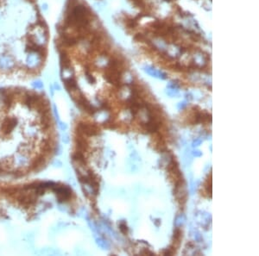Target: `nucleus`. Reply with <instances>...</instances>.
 <instances>
[{"instance_id": "1", "label": "nucleus", "mask_w": 259, "mask_h": 256, "mask_svg": "<svg viewBox=\"0 0 259 256\" xmlns=\"http://www.w3.org/2000/svg\"><path fill=\"white\" fill-rule=\"evenodd\" d=\"M55 145L48 101L33 92L0 89V174L38 171L50 160Z\"/></svg>"}, {"instance_id": "2", "label": "nucleus", "mask_w": 259, "mask_h": 256, "mask_svg": "<svg viewBox=\"0 0 259 256\" xmlns=\"http://www.w3.org/2000/svg\"><path fill=\"white\" fill-rule=\"evenodd\" d=\"M145 70H146V72H148L149 74L154 75L155 77H160V78L162 77V78H163V76H165V74L163 73L162 72H158V71H156L155 69H154V68H152V67H147Z\"/></svg>"}, {"instance_id": "3", "label": "nucleus", "mask_w": 259, "mask_h": 256, "mask_svg": "<svg viewBox=\"0 0 259 256\" xmlns=\"http://www.w3.org/2000/svg\"><path fill=\"white\" fill-rule=\"evenodd\" d=\"M154 43H155V46L157 48H159L160 50H168V48H167V45L166 43L164 42V41H161V40H155L154 41Z\"/></svg>"}, {"instance_id": "4", "label": "nucleus", "mask_w": 259, "mask_h": 256, "mask_svg": "<svg viewBox=\"0 0 259 256\" xmlns=\"http://www.w3.org/2000/svg\"><path fill=\"white\" fill-rule=\"evenodd\" d=\"M119 229H120V230H121V232H122L123 234L126 235L127 233H128V228H127V225H126L125 223H120V225H119Z\"/></svg>"}]
</instances>
